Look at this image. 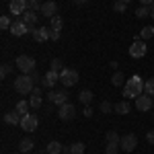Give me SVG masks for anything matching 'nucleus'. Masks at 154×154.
Listing matches in <instances>:
<instances>
[{
  "mask_svg": "<svg viewBox=\"0 0 154 154\" xmlns=\"http://www.w3.org/2000/svg\"><path fill=\"white\" fill-rule=\"evenodd\" d=\"M150 17H152V19H154V4H152V6H150Z\"/></svg>",
  "mask_w": 154,
  "mask_h": 154,
  "instance_id": "a18cd8bd",
  "label": "nucleus"
},
{
  "mask_svg": "<svg viewBox=\"0 0 154 154\" xmlns=\"http://www.w3.org/2000/svg\"><path fill=\"white\" fill-rule=\"evenodd\" d=\"M11 72H12V66H11V64H2V68H0V76H2V78H6Z\"/></svg>",
  "mask_w": 154,
  "mask_h": 154,
  "instance_id": "e433bc0d",
  "label": "nucleus"
},
{
  "mask_svg": "<svg viewBox=\"0 0 154 154\" xmlns=\"http://www.w3.org/2000/svg\"><path fill=\"white\" fill-rule=\"evenodd\" d=\"M29 76H31V78H33V82H35V84H39V82H43V76H39V74H37L35 70L31 72V74H29Z\"/></svg>",
  "mask_w": 154,
  "mask_h": 154,
  "instance_id": "58836bf2",
  "label": "nucleus"
},
{
  "mask_svg": "<svg viewBox=\"0 0 154 154\" xmlns=\"http://www.w3.org/2000/svg\"><path fill=\"white\" fill-rule=\"evenodd\" d=\"M123 2H125V4H130V2H131V0H123Z\"/></svg>",
  "mask_w": 154,
  "mask_h": 154,
  "instance_id": "49530a36",
  "label": "nucleus"
},
{
  "mask_svg": "<svg viewBox=\"0 0 154 154\" xmlns=\"http://www.w3.org/2000/svg\"><path fill=\"white\" fill-rule=\"evenodd\" d=\"M82 113H84V117H91V115H93V107H91V105H84Z\"/></svg>",
  "mask_w": 154,
  "mask_h": 154,
  "instance_id": "ea45409f",
  "label": "nucleus"
},
{
  "mask_svg": "<svg viewBox=\"0 0 154 154\" xmlns=\"http://www.w3.org/2000/svg\"><path fill=\"white\" fill-rule=\"evenodd\" d=\"M23 21H25L27 25H29V27H31V25H35L37 21H39V12L31 11V8H27V11L23 12Z\"/></svg>",
  "mask_w": 154,
  "mask_h": 154,
  "instance_id": "f3484780",
  "label": "nucleus"
},
{
  "mask_svg": "<svg viewBox=\"0 0 154 154\" xmlns=\"http://www.w3.org/2000/svg\"><path fill=\"white\" fill-rule=\"evenodd\" d=\"M68 152H70V154H84V144H82V142H74V144H70Z\"/></svg>",
  "mask_w": 154,
  "mask_h": 154,
  "instance_id": "b1692460",
  "label": "nucleus"
},
{
  "mask_svg": "<svg viewBox=\"0 0 154 154\" xmlns=\"http://www.w3.org/2000/svg\"><path fill=\"white\" fill-rule=\"evenodd\" d=\"M37 125H39V119L35 117V115H31V113H27V115H23L21 117V130L25 131H35L37 130Z\"/></svg>",
  "mask_w": 154,
  "mask_h": 154,
  "instance_id": "1a4fd4ad",
  "label": "nucleus"
},
{
  "mask_svg": "<svg viewBox=\"0 0 154 154\" xmlns=\"http://www.w3.org/2000/svg\"><path fill=\"white\" fill-rule=\"evenodd\" d=\"M146 51H148L146 43H144L140 37H136V39H134V43L130 45V58L140 60V58H144V56H146Z\"/></svg>",
  "mask_w": 154,
  "mask_h": 154,
  "instance_id": "20e7f679",
  "label": "nucleus"
},
{
  "mask_svg": "<svg viewBox=\"0 0 154 154\" xmlns=\"http://www.w3.org/2000/svg\"><path fill=\"white\" fill-rule=\"evenodd\" d=\"M39 12H41L45 19H54V17H56V12H58V4H56L54 0H45Z\"/></svg>",
  "mask_w": 154,
  "mask_h": 154,
  "instance_id": "4468645a",
  "label": "nucleus"
},
{
  "mask_svg": "<svg viewBox=\"0 0 154 154\" xmlns=\"http://www.w3.org/2000/svg\"><path fill=\"white\" fill-rule=\"evenodd\" d=\"M136 17H138V19H146V17H150V6H140V8L136 11Z\"/></svg>",
  "mask_w": 154,
  "mask_h": 154,
  "instance_id": "2f4dec72",
  "label": "nucleus"
},
{
  "mask_svg": "<svg viewBox=\"0 0 154 154\" xmlns=\"http://www.w3.org/2000/svg\"><path fill=\"white\" fill-rule=\"evenodd\" d=\"M60 82L64 84L66 88H68V86H74V84L78 82V70H74V68H64V70L60 72Z\"/></svg>",
  "mask_w": 154,
  "mask_h": 154,
  "instance_id": "7ed1b4c3",
  "label": "nucleus"
},
{
  "mask_svg": "<svg viewBox=\"0 0 154 154\" xmlns=\"http://www.w3.org/2000/svg\"><path fill=\"white\" fill-rule=\"evenodd\" d=\"M152 37H154V27H150V25L144 27L142 31H140V39H144V41L146 39H152Z\"/></svg>",
  "mask_w": 154,
  "mask_h": 154,
  "instance_id": "a878e982",
  "label": "nucleus"
},
{
  "mask_svg": "<svg viewBox=\"0 0 154 154\" xmlns=\"http://www.w3.org/2000/svg\"><path fill=\"white\" fill-rule=\"evenodd\" d=\"M113 111H115L117 115H128V113H130V103H128V101H121V103L115 105Z\"/></svg>",
  "mask_w": 154,
  "mask_h": 154,
  "instance_id": "4be33fe9",
  "label": "nucleus"
},
{
  "mask_svg": "<svg viewBox=\"0 0 154 154\" xmlns=\"http://www.w3.org/2000/svg\"><path fill=\"white\" fill-rule=\"evenodd\" d=\"M121 148H119V142H107V148H105V152L107 154H117Z\"/></svg>",
  "mask_w": 154,
  "mask_h": 154,
  "instance_id": "c756f323",
  "label": "nucleus"
},
{
  "mask_svg": "<svg viewBox=\"0 0 154 154\" xmlns=\"http://www.w3.org/2000/svg\"><path fill=\"white\" fill-rule=\"evenodd\" d=\"M49 70H54V72H62V70H64V62H62L60 58L51 60V64H49Z\"/></svg>",
  "mask_w": 154,
  "mask_h": 154,
  "instance_id": "bb28decb",
  "label": "nucleus"
},
{
  "mask_svg": "<svg viewBox=\"0 0 154 154\" xmlns=\"http://www.w3.org/2000/svg\"><path fill=\"white\" fill-rule=\"evenodd\" d=\"M111 84H113V86H121V84H125V76H123V72H119V70L113 72V76H111Z\"/></svg>",
  "mask_w": 154,
  "mask_h": 154,
  "instance_id": "412c9836",
  "label": "nucleus"
},
{
  "mask_svg": "<svg viewBox=\"0 0 154 154\" xmlns=\"http://www.w3.org/2000/svg\"><path fill=\"white\" fill-rule=\"evenodd\" d=\"M14 62H17V68L23 74H31V72L35 70V60L31 58V56H19Z\"/></svg>",
  "mask_w": 154,
  "mask_h": 154,
  "instance_id": "39448f33",
  "label": "nucleus"
},
{
  "mask_svg": "<svg viewBox=\"0 0 154 154\" xmlns=\"http://www.w3.org/2000/svg\"><path fill=\"white\" fill-rule=\"evenodd\" d=\"M136 146H138V138H136V134H125V136H121V140H119V148H121L123 152H134Z\"/></svg>",
  "mask_w": 154,
  "mask_h": 154,
  "instance_id": "423d86ee",
  "label": "nucleus"
},
{
  "mask_svg": "<svg viewBox=\"0 0 154 154\" xmlns=\"http://www.w3.org/2000/svg\"><path fill=\"white\" fill-rule=\"evenodd\" d=\"M144 91H146V95L154 97V76H152V78H148V80L144 82Z\"/></svg>",
  "mask_w": 154,
  "mask_h": 154,
  "instance_id": "c85d7f7f",
  "label": "nucleus"
},
{
  "mask_svg": "<svg viewBox=\"0 0 154 154\" xmlns=\"http://www.w3.org/2000/svg\"><path fill=\"white\" fill-rule=\"evenodd\" d=\"M146 140H148V144H154V130L146 134Z\"/></svg>",
  "mask_w": 154,
  "mask_h": 154,
  "instance_id": "a19ab883",
  "label": "nucleus"
},
{
  "mask_svg": "<svg viewBox=\"0 0 154 154\" xmlns=\"http://www.w3.org/2000/svg\"><path fill=\"white\" fill-rule=\"evenodd\" d=\"M119 140H121V136H119L115 130L107 131V142H119Z\"/></svg>",
  "mask_w": 154,
  "mask_h": 154,
  "instance_id": "f704fd0d",
  "label": "nucleus"
},
{
  "mask_svg": "<svg viewBox=\"0 0 154 154\" xmlns=\"http://www.w3.org/2000/svg\"><path fill=\"white\" fill-rule=\"evenodd\" d=\"M62 154H70V152H62Z\"/></svg>",
  "mask_w": 154,
  "mask_h": 154,
  "instance_id": "de8ad7c7",
  "label": "nucleus"
},
{
  "mask_svg": "<svg viewBox=\"0 0 154 154\" xmlns=\"http://www.w3.org/2000/svg\"><path fill=\"white\" fill-rule=\"evenodd\" d=\"M33 146H35V142L31 140V138H25V140H21L19 142V152H31L33 150Z\"/></svg>",
  "mask_w": 154,
  "mask_h": 154,
  "instance_id": "a211bd4d",
  "label": "nucleus"
},
{
  "mask_svg": "<svg viewBox=\"0 0 154 154\" xmlns=\"http://www.w3.org/2000/svg\"><path fill=\"white\" fill-rule=\"evenodd\" d=\"M152 105H154V101H152V97L150 95H140L138 99H136V109L138 111H150L152 109Z\"/></svg>",
  "mask_w": 154,
  "mask_h": 154,
  "instance_id": "f8f14e48",
  "label": "nucleus"
},
{
  "mask_svg": "<svg viewBox=\"0 0 154 154\" xmlns=\"http://www.w3.org/2000/svg\"><path fill=\"white\" fill-rule=\"evenodd\" d=\"M58 39H60V31L49 27V41H58Z\"/></svg>",
  "mask_w": 154,
  "mask_h": 154,
  "instance_id": "4c0bfd02",
  "label": "nucleus"
},
{
  "mask_svg": "<svg viewBox=\"0 0 154 154\" xmlns=\"http://www.w3.org/2000/svg\"><path fill=\"white\" fill-rule=\"evenodd\" d=\"M0 27H2V29H8V31H11L12 23H11V17H8V14H2V17H0Z\"/></svg>",
  "mask_w": 154,
  "mask_h": 154,
  "instance_id": "473e14b6",
  "label": "nucleus"
},
{
  "mask_svg": "<svg viewBox=\"0 0 154 154\" xmlns=\"http://www.w3.org/2000/svg\"><path fill=\"white\" fill-rule=\"evenodd\" d=\"M43 154H48V152H43Z\"/></svg>",
  "mask_w": 154,
  "mask_h": 154,
  "instance_id": "8fccbe9b",
  "label": "nucleus"
},
{
  "mask_svg": "<svg viewBox=\"0 0 154 154\" xmlns=\"http://www.w3.org/2000/svg\"><path fill=\"white\" fill-rule=\"evenodd\" d=\"M49 27H51V29H58V31H62V27H64L62 17H60V14H56L54 19H49Z\"/></svg>",
  "mask_w": 154,
  "mask_h": 154,
  "instance_id": "393cba45",
  "label": "nucleus"
},
{
  "mask_svg": "<svg viewBox=\"0 0 154 154\" xmlns=\"http://www.w3.org/2000/svg\"><path fill=\"white\" fill-rule=\"evenodd\" d=\"M12 86H14V91H17L19 95H31V93H33V88H35L37 84L33 82V78H31L29 74H21L19 78H14Z\"/></svg>",
  "mask_w": 154,
  "mask_h": 154,
  "instance_id": "f03ea898",
  "label": "nucleus"
},
{
  "mask_svg": "<svg viewBox=\"0 0 154 154\" xmlns=\"http://www.w3.org/2000/svg\"><path fill=\"white\" fill-rule=\"evenodd\" d=\"M29 107H31V103H29V101H19V103L14 105V109H17L21 115H27V113H29Z\"/></svg>",
  "mask_w": 154,
  "mask_h": 154,
  "instance_id": "5701e85b",
  "label": "nucleus"
},
{
  "mask_svg": "<svg viewBox=\"0 0 154 154\" xmlns=\"http://www.w3.org/2000/svg\"><path fill=\"white\" fill-rule=\"evenodd\" d=\"M11 33L14 37H23V35H27V33H31V29H29V25L25 23L23 19H19V21H14V23H12Z\"/></svg>",
  "mask_w": 154,
  "mask_h": 154,
  "instance_id": "9d476101",
  "label": "nucleus"
},
{
  "mask_svg": "<svg viewBox=\"0 0 154 154\" xmlns=\"http://www.w3.org/2000/svg\"><path fill=\"white\" fill-rule=\"evenodd\" d=\"M31 95H41V86H35V88H33V93H31Z\"/></svg>",
  "mask_w": 154,
  "mask_h": 154,
  "instance_id": "37998d69",
  "label": "nucleus"
},
{
  "mask_svg": "<svg viewBox=\"0 0 154 154\" xmlns=\"http://www.w3.org/2000/svg\"><path fill=\"white\" fill-rule=\"evenodd\" d=\"M58 117L62 121H70V119L76 117V107L72 105V103H64V105L58 109Z\"/></svg>",
  "mask_w": 154,
  "mask_h": 154,
  "instance_id": "6e6552de",
  "label": "nucleus"
},
{
  "mask_svg": "<svg viewBox=\"0 0 154 154\" xmlns=\"http://www.w3.org/2000/svg\"><path fill=\"white\" fill-rule=\"evenodd\" d=\"M33 39H35L37 43H43V41H48L49 39V27H39V29H35L33 33Z\"/></svg>",
  "mask_w": 154,
  "mask_h": 154,
  "instance_id": "dca6fc26",
  "label": "nucleus"
},
{
  "mask_svg": "<svg viewBox=\"0 0 154 154\" xmlns=\"http://www.w3.org/2000/svg\"><path fill=\"white\" fill-rule=\"evenodd\" d=\"M29 103H31L33 109H39L41 103H43V99H41V95H31V97H29Z\"/></svg>",
  "mask_w": 154,
  "mask_h": 154,
  "instance_id": "cd10ccee",
  "label": "nucleus"
},
{
  "mask_svg": "<svg viewBox=\"0 0 154 154\" xmlns=\"http://www.w3.org/2000/svg\"><path fill=\"white\" fill-rule=\"evenodd\" d=\"M41 6H43V2H41V0H29V8H31V11L39 12V11H41Z\"/></svg>",
  "mask_w": 154,
  "mask_h": 154,
  "instance_id": "c9c22d12",
  "label": "nucleus"
},
{
  "mask_svg": "<svg viewBox=\"0 0 154 154\" xmlns=\"http://www.w3.org/2000/svg\"><path fill=\"white\" fill-rule=\"evenodd\" d=\"M93 97H95V95H93V93H91L88 88H84V91H80V93H78V101H80L82 105H91Z\"/></svg>",
  "mask_w": 154,
  "mask_h": 154,
  "instance_id": "6ab92c4d",
  "label": "nucleus"
},
{
  "mask_svg": "<svg viewBox=\"0 0 154 154\" xmlns=\"http://www.w3.org/2000/svg\"><path fill=\"white\" fill-rule=\"evenodd\" d=\"M48 99L51 103H56L58 107H62L64 103H68V91H49Z\"/></svg>",
  "mask_w": 154,
  "mask_h": 154,
  "instance_id": "9b49d317",
  "label": "nucleus"
},
{
  "mask_svg": "<svg viewBox=\"0 0 154 154\" xmlns=\"http://www.w3.org/2000/svg\"><path fill=\"white\" fill-rule=\"evenodd\" d=\"M21 113L17 111V109H12V111H6L4 115H2V121L6 123V125H21Z\"/></svg>",
  "mask_w": 154,
  "mask_h": 154,
  "instance_id": "ddd939ff",
  "label": "nucleus"
},
{
  "mask_svg": "<svg viewBox=\"0 0 154 154\" xmlns=\"http://www.w3.org/2000/svg\"><path fill=\"white\" fill-rule=\"evenodd\" d=\"M62 152H66V148L60 142H49L48 144V154H62Z\"/></svg>",
  "mask_w": 154,
  "mask_h": 154,
  "instance_id": "aec40b11",
  "label": "nucleus"
},
{
  "mask_svg": "<svg viewBox=\"0 0 154 154\" xmlns=\"http://www.w3.org/2000/svg\"><path fill=\"white\" fill-rule=\"evenodd\" d=\"M17 154H23V152H17Z\"/></svg>",
  "mask_w": 154,
  "mask_h": 154,
  "instance_id": "09e8293b",
  "label": "nucleus"
},
{
  "mask_svg": "<svg viewBox=\"0 0 154 154\" xmlns=\"http://www.w3.org/2000/svg\"><path fill=\"white\" fill-rule=\"evenodd\" d=\"M125 8H128V4H125L123 0H115V2H113V11L115 12H125Z\"/></svg>",
  "mask_w": 154,
  "mask_h": 154,
  "instance_id": "72a5a7b5",
  "label": "nucleus"
},
{
  "mask_svg": "<svg viewBox=\"0 0 154 154\" xmlns=\"http://www.w3.org/2000/svg\"><path fill=\"white\" fill-rule=\"evenodd\" d=\"M58 80H60V72H54V70H49L45 76H43V86H48V88H54L56 84H58Z\"/></svg>",
  "mask_w": 154,
  "mask_h": 154,
  "instance_id": "2eb2a0df",
  "label": "nucleus"
},
{
  "mask_svg": "<svg viewBox=\"0 0 154 154\" xmlns=\"http://www.w3.org/2000/svg\"><path fill=\"white\" fill-rule=\"evenodd\" d=\"M142 93H144V80L138 74L128 78V82L123 84V97L125 99H138Z\"/></svg>",
  "mask_w": 154,
  "mask_h": 154,
  "instance_id": "f257e3e1",
  "label": "nucleus"
},
{
  "mask_svg": "<svg viewBox=\"0 0 154 154\" xmlns=\"http://www.w3.org/2000/svg\"><path fill=\"white\" fill-rule=\"evenodd\" d=\"M29 8V0H11L8 2V11L12 17H23V12Z\"/></svg>",
  "mask_w": 154,
  "mask_h": 154,
  "instance_id": "0eeeda50",
  "label": "nucleus"
},
{
  "mask_svg": "<svg viewBox=\"0 0 154 154\" xmlns=\"http://www.w3.org/2000/svg\"><path fill=\"white\" fill-rule=\"evenodd\" d=\"M113 109H115V105H111V101H103V103L99 105V111H101V113H111Z\"/></svg>",
  "mask_w": 154,
  "mask_h": 154,
  "instance_id": "7c9ffc66",
  "label": "nucleus"
},
{
  "mask_svg": "<svg viewBox=\"0 0 154 154\" xmlns=\"http://www.w3.org/2000/svg\"><path fill=\"white\" fill-rule=\"evenodd\" d=\"M74 4H86V0H72Z\"/></svg>",
  "mask_w": 154,
  "mask_h": 154,
  "instance_id": "c03bdc74",
  "label": "nucleus"
},
{
  "mask_svg": "<svg viewBox=\"0 0 154 154\" xmlns=\"http://www.w3.org/2000/svg\"><path fill=\"white\" fill-rule=\"evenodd\" d=\"M140 4H142V6H152L154 0H140Z\"/></svg>",
  "mask_w": 154,
  "mask_h": 154,
  "instance_id": "79ce46f5",
  "label": "nucleus"
}]
</instances>
